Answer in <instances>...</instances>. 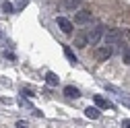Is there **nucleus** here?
I'll list each match as a JSON object with an SVG mask.
<instances>
[{"mask_svg":"<svg viewBox=\"0 0 130 128\" xmlns=\"http://www.w3.org/2000/svg\"><path fill=\"white\" fill-rule=\"evenodd\" d=\"M130 37V31L128 29H107L105 31V35H103V43L105 45H116V43H120L122 39H128Z\"/></svg>","mask_w":130,"mask_h":128,"instance_id":"obj_1","label":"nucleus"},{"mask_svg":"<svg viewBox=\"0 0 130 128\" xmlns=\"http://www.w3.org/2000/svg\"><path fill=\"white\" fill-rule=\"evenodd\" d=\"M105 31H107V29H105L103 25H97L95 29H91V31H89V45H97V43L103 39Z\"/></svg>","mask_w":130,"mask_h":128,"instance_id":"obj_2","label":"nucleus"},{"mask_svg":"<svg viewBox=\"0 0 130 128\" xmlns=\"http://www.w3.org/2000/svg\"><path fill=\"white\" fill-rule=\"evenodd\" d=\"M56 23H58V27L62 29V33H66V35L72 33V21H68L66 17H56Z\"/></svg>","mask_w":130,"mask_h":128,"instance_id":"obj_3","label":"nucleus"},{"mask_svg":"<svg viewBox=\"0 0 130 128\" xmlns=\"http://www.w3.org/2000/svg\"><path fill=\"white\" fill-rule=\"evenodd\" d=\"M91 21V12L89 10H78V12H74V23L76 25H87Z\"/></svg>","mask_w":130,"mask_h":128,"instance_id":"obj_4","label":"nucleus"},{"mask_svg":"<svg viewBox=\"0 0 130 128\" xmlns=\"http://www.w3.org/2000/svg\"><path fill=\"white\" fill-rule=\"evenodd\" d=\"M95 105L97 107H103V109H113V103L109 101V99H105V97H101V95H95Z\"/></svg>","mask_w":130,"mask_h":128,"instance_id":"obj_5","label":"nucleus"},{"mask_svg":"<svg viewBox=\"0 0 130 128\" xmlns=\"http://www.w3.org/2000/svg\"><path fill=\"white\" fill-rule=\"evenodd\" d=\"M109 56H111V45H103V47H99V50H97V54H95L97 60H107Z\"/></svg>","mask_w":130,"mask_h":128,"instance_id":"obj_6","label":"nucleus"},{"mask_svg":"<svg viewBox=\"0 0 130 128\" xmlns=\"http://www.w3.org/2000/svg\"><path fill=\"white\" fill-rule=\"evenodd\" d=\"M74 45L76 47H87L89 45V33H78L76 39H74Z\"/></svg>","mask_w":130,"mask_h":128,"instance_id":"obj_7","label":"nucleus"},{"mask_svg":"<svg viewBox=\"0 0 130 128\" xmlns=\"http://www.w3.org/2000/svg\"><path fill=\"white\" fill-rule=\"evenodd\" d=\"M64 95H66V97H70V99H76V97H80V91H78L76 87L68 85V87H64Z\"/></svg>","mask_w":130,"mask_h":128,"instance_id":"obj_8","label":"nucleus"},{"mask_svg":"<svg viewBox=\"0 0 130 128\" xmlns=\"http://www.w3.org/2000/svg\"><path fill=\"white\" fill-rule=\"evenodd\" d=\"M85 116L91 118V120H97V118L101 116V111H99V107H91V105H89V107L85 109Z\"/></svg>","mask_w":130,"mask_h":128,"instance_id":"obj_9","label":"nucleus"},{"mask_svg":"<svg viewBox=\"0 0 130 128\" xmlns=\"http://www.w3.org/2000/svg\"><path fill=\"white\" fill-rule=\"evenodd\" d=\"M64 56L68 58V62H70V64H76V62H78V60H76V56H74V52L70 50L68 45H64Z\"/></svg>","mask_w":130,"mask_h":128,"instance_id":"obj_10","label":"nucleus"},{"mask_svg":"<svg viewBox=\"0 0 130 128\" xmlns=\"http://www.w3.org/2000/svg\"><path fill=\"white\" fill-rule=\"evenodd\" d=\"M83 0H64V6L66 8H78Z\"/></svg>","mask_w":130,"mask_h":128,"instance_id":"obj_11","label":"nucleus"},{"mask_svg":"<svg viewBox=\"0 0 130 128\" xmlns=\"http://www.w3.org/2000/svg\"><path fill=\"white\" fill-rule=\"evenodd\" d=\"M45 81H47V85H58L60 78H58L54 72H47V74H45Z\"/></svg>","mask_w":130,"mask_h":128,"instance_id":"obj_12","label":"nucleus"},{"mask_svg":"<svg viewBox=\"0 0 130 128\" xmlns=\"http://www.w3.org/2000/svg\"><path fill=\"white\" fill-rule=\"evenodd\" d=\"M17 8H14V4L12 2H2V12H6V14H10V12H14Z\"/></svg>","mask_w":130,"mask_h":128,"instance_id":"obj_13","label":"nucleus"},{"mask_svg":"<svg viewBox=\"0 0 130 128\" xmlns=\"http://www.w3.org/2000/svg\"><path fill=\"white\" fill-rule=\"evenodd\" d=\"M122 62H124V64H130V45L124 47V52H122Z\"/></svg>","mask_w":130,"mask_h":128,"instance_id":"obj_14","label":"nucleus"},{"mask_svg":"<svg viewBox=\"0 0 130 128\" xmlns=\"http://www.w3.org/2000/svg\"><path fill=\"white\" fill-rule=\"evenodd\" d=\"M27 2H29V0H14V8L21 10V8H25V6H27Z\"/></svg>","mask_w":130,"mask_h":128,"instance_id":"obj_15","label":"nucleus"},{"mask_svg":"<svg viewBox=\"0 0 130 128\" xmlns=\"http://www.w3.org/2000/svg\"><path fill=\"white\" fill-rule=\"evenodd\" d=\"M120 103H122V105H126V107L130 109V97H126V95H120Z\"/></svg>","mask_w":130,"mask_h":128,"instance_id":"obj_16","label":"nucleus"},{"mask_svg":"<svg viewBox=\"0 0 130 128\" xmlns=\"http://www.w3.org/2000/svg\"><path fill=\"white\" fill-rule=\"evenodd\" d=\"M17 128H27V122H23V120H19V122H17Z\"/></svg>","mask_w":130,"mask_h":128,"instance_id":"obj_17","label":"nucleus"},{"mask_svg":"<svg viewBox=\"0 0 130 128\" xmlns=\"http://www.w3.org/2000/svg\"><path fill=\"white\" fill-rule=\"evenodd\" d=\"M122 128H130V120H122Z\"/></svg>","mask_w":130,"mask_h":128,"instance_id":"obj_18","label":"nucleus"}]
</instances>
